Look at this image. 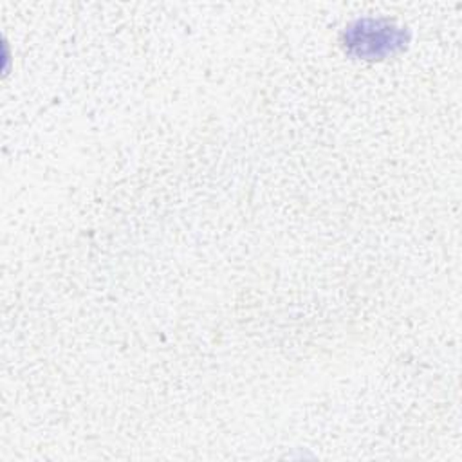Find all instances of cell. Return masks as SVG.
Listing matches in <instances>:
<instances>
[{"label": "cell", "instance_id": "cell-1", "mask_svg": "<svg viewBox=\"0 0 462 462\" xmlns=\"http://www.w3.org/2000/svg\"><path fill=\"white\" fill-rule=\"evenodd\" d=\"M402 32L392 25H381L379 22H359L348 38V47H352L357 56L381 58L393 52L402 45Z\"/></svg>", "mask_w": 462, "mask_h": 462}]
</instances>
